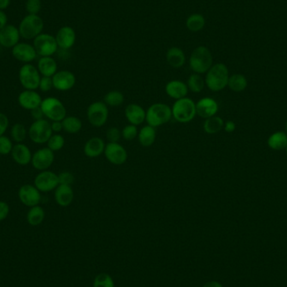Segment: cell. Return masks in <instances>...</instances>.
Segmentation results:
<instances>
[{
	"label": "cell",
	"instance_id": "cell-1",
	"mask_svg": "<svg viewBox=\"0 0 287 287\" xmlns=\"http://www.w3.org/2000/svg\"><path fill=\"white\" fill-rule=\"evenodd\" d=\"M229 70L225 65L217 63L212 65L205 77V83L212 92L223 90L229 82Z\"/></svg>",
	"mask_w": 287,
	"mask_h": 287
},
{
	"label": "cell",
	"instance_id": "cell-2",
	"mask_svg": "<svg viewBox=\"0 0 287 287\" xmlns=\"http://www.w3.org/2000/svg\"><path fill=\"white\" fill-rule=\"evenodd\" d=\"M172 118L171 108L165 103H153L149 107L146 111V119L148 125L157 128L164 125Z\"/></svg>",
	"mask_w": 287,
	"mask_h": 287
},
{
	"label": "cell",
	"instance_id": "cell-3",
	"mask_svg": "<svg viewBox=\"0 0 287 287\" xmlns=\"http://www.w3.org/2000/svg\"><path fill=\"white\" fill-rule=\"evenodd\" d=\"M189 65L194 73L204 74L212 66V56L211 51L206 46H198L193 50L190 56Z\"/></svg>",
	"mask_w": 287,
	"mask_h": 287
},
{
	"label": "cell",
	"instance_id": "cell-4",
	"mask_svg": "<svg viewBox=\"0 0 287 287\" xmlns=\"http://www.w3.org/2000/svg\"><path fill=\"white\" fill-rule=\"evenodd\" d=\"M172 117L179 123H189L197 115L196 103L189 98H181L173 104Z\"/></svg>",
	"mask_w": 287,
	"mask_h": 287
},
{
	"label": "cell",
	"instance_id": "cell-5",
	"mask_svg": "<svg viewBox=\"0 0 287 287\" xmlns=\"http://www.w3.org/2000/svg\"><path fill=\"white\" fill-rule=\"evenodd\" d=\"M44 21L38 14H27L23 18L20 26V37L25 40H34L42 33Z\"/></svg>",
	"mask_w": 287,
	"mask_h": 287
},
{
	"label": "cell",
	"instance_id": "cell-6",
	"mask_svg": "<svg viewBox=\"0 0 287 287\" xmlns=\"http://www.w3.org/2000/svg\"><path fill=\"white\" fill-rule=\"evenodd\" d=\"M44 116L53 121H62L67 117V109L62 101L54 97L43 99L41 104Z\"/></svg>",
	"mask_w": 287,
	"mask_h": 287
},
{
	"label": "cell",
	"instance_id": "cell-7",
	"mask_svg": "<svg viewBox=\"0 0 287 287\" xmlns=\"http://www.w3.org/2000/svg\"><path fill=\"white\" fill-rule=\"evenodd\" d=\"M52 134L53 131L50 123L45 119L35 120L28 129V135L31 141L38 145L47 143Z\"/></svg>",
	"mask_w": 287,
	"mask_h": 287
},
{
	"label": "cell",
	"instance_id": "cell-8",
	"mask_svg": "<svg viewBox=\"0 0 287 287\" xmlns=\"http://www.w3.org/2000/svg\"><path fill=\"white\" fill-rule=\"evenodd\" d=\"M41 75L37 67L31 63H26L20 67L19 80L25 90H37L39 88Z\"/></svg>",
	"mask_w": 287,
	"mask_h": 287
},
{
	"label": "cell",
	"instance_id": "cell-9",
	"mask_svg": "<svg viewBox=\"0 0 287 287\" xmlns=\"http://www.w3.org/2000/svg\"><path fill=\"white\" fill-rule=\"evenodd\" d=\"M109 107L104 102H94L91 103L86 110V117L90 124L97 128L104 125L109 119Z\"/></svg>",
	"mask_w": 287,
	"mask_h": 287
},
{
	"label": "cell",
	"instance_id": "cell-10",
	"mask_svg": "<svg viewBox=\"0 0 287 287\" xmlns=\"http://www.w3.org/2000/svg\"><path fill=\"white\" fill-rule=\"evenodd\" d=\"M33 46L36 49L37 55L41 57L52 56L58 49L56 37L50 34H40L34 39Z\"/></svg>",
	"mask_w": 287,
	"mask_h": 287
},
{
	"label": "cell",
	"instance_id": "cell-11",
	"mask_svg": "<svg viewBox=\"0 0 287 287\" xmlns=\"http://www.w3.org/2000/svg\"><path fill=\"white\" fill-rule=\"evenodd\" d=\"M34 185L41 193H50L59 186L58 175L50 170H42L35 177Z\"/></svg>",
	"mask_w": 287,
	"mask_h": 287
},
{
	"label": "cell",
	"instance_id": "cell-12",
	"mask_svg": "<svg viewBox=\"0 0 287 287\" xmlns=\"http://www.w3.org/2000/svg\"><path fill=\"white\" fill-rule=\"evenodd\" d=\"M55 152L48 147L41 148L32 156L31 164L36 170H46L52 165L55 161Z\"/></svg>",
	"mask_w": 287,
	"mask_h": 287
},
{
	"label": "cell",
	"instance_id": "cell-13",
	"mask_svg": "<svg viewBox=\"0 0 287 287\" xmlns=\"http://www.w3.org/2000/svg\"><path fill=\"white\" fill-rule=\"evenodd\" d=\"M18 197L23 205L32 207L39 205L41 200V193L35 185L25 184L18 191Z\"/></svg>",
	"mask_w": 287,
	"mask_h": 287
},
{
	"label": "cell",
	"instance_id": "cell-14",
	"mask_svg": "<svg viewBox=\"0 0 287 287\" xmlns=\"http://www.w3.org/2000/svg\"><path fill=\"white\" fill-rule=\"evenodd\" d=\"M103 153L106 159L115 165L124 164L128 159V153L125 148L119 143H108Z\"/></svg>",
	"mask_w": 287,
	"mask_h": 287
},
{
	"label": "cell",
	"instance_id": "cell-15",
	"mask_svg": "<svg viewBox=\"0 0 287 287\" xmlns=\"http://www.w3.org/2000/svg\"><path fill=\"white\" fill-rule=\"evenodd\" d=\"M53 87L60 92H67L75 86L76 77L70 71H57V73L52 77Z\"/></svg>",
	"mask_w": 287,
	"mask_h": 287
},
{
	"label": "cell",
	"instance_id": "cell-16",
	"mask_svg": "<svg viewBox=\"0 0 287 287\" xmlns=\"http://www.w3.org/2000/svg\"><path fill=\"white\" fill-rule=\"evenodd\" d=\"M12 55L19 62H24L25 64L33 62L38 56L33 45L25 42H19L12 48Z\"/></svg>",
	"mask_w": 287,
	"mask_h": 287
},
{
	"label": "cell",
	"instance_id": "cell-17",
	"mask_svg": "<svg viewBox=\"0 0 287 287\" xmlns=\"http://www.w3.org/2000/svg\"><path fill=\"white\" fill-rule=\"evenodd\" d=\"M43 99L36 90H24L18 96V103L25 110H33L41 107Z\"/></svg>",
	"mask_w": 287,
	"mask_h": 287
},
{
	"label": "cell",
	"instance_id": "cell-18",
	"mask_svg": "<svg viewBox=\"0 0 287 287\" xmlns=\"http://www.w3.org/2000/svg\"><path fill=\"white\" fill-rule=\"evenodd\" d=\"M20 31L15 25H7L0 31V45L13 48L20 42Z\"/></svg>",
	"mask_w": 287,
	"mask_h": 287
},
{
	"label": "cell",
	"instance_id": "cell-19",
	"mask_svg": "<svg viewBox=\"0 0 287 287\" xmlns=\"http://www.w3.org/2000/svg\"><path fill=\"white\" fill-rule=\"evenodd\" d=\"M218 110L217 102L211 98H202L196 103L197 115L203 119H208L216 115Z\"/></svg>",
	"mask_w": 287,
	"mask_h": 287
},
{
	"label": "cell",
	"instance_id": "cell-20",
	"mask_svg": "<svg viewBox=\"0 0 287 287\" xmlns=\"http://www.w3.org/2000/svg\"><path fill=\"white\" fill-rule=\"evenodd\" d=\"M56 40L58 47L62 50H69L75 44V31L70 26H63L57 31Z\"/></svg>",
	"mask_w": 287,
	"mask_h": 287
},
{
	"label": "cell",
	"instance_id": "cell-21",
	"mask_svg": "<svg viewBox=\"0 0 287 287\" xmlns=\"http://www.w3.org/2000/svg\"><path fill=\"white\" fill-rule=\"evenodd\" d=\"M12 159L20 165H27L31 163L33 154L29 146L23 143H17L14 145L11 154Z\"/></svg>",
	"mask_w": 287,
	"mask_h": 287
},
{
	"label": "cell",
	"instance_id": "cell-22",
	"mask_svg": "<svg viewBox=\"0 0 287 287\" xmlns=\"http://www.w3.org/2000/svg\"><path fill=\"white\" fill-rule=\"evenodd\" d=\"M124 114L128 123L134 125H140L146 119V111L137 103H130L127 105Z\"/></svg>",
	"mask_w": 287,
	"mask_h": 287
},
{
	"label": "cell",
	"instance_id": "cell-23",
	"mask_svg": "<svg viewBox=\"0 0 287 287\" xmlns=\"http://www.w3.org/2000/svg\"><path fill=\"white\" fill-rule=\"evenodd\" d=\"M55 201L62 207L70 206L74 199L73 187L69 185L59 184L55 190Z\"/></svg>",
	"mask_w": 287,
	"mask_h": 287
},
{
	"label": "cell",
	"instance_id": "cell-24",
	"mask_svg": "<svg viewBox=\"0 0 287 287\" xmlns=\"http://www.w3.org/2000/svg\"><path fill=\"white\" fill-rule=\"evenodd\" d=\"M106 144L100 137H92L84 145L85 156L89 158H96L104 152Z\"/></svg>",
	"mask_w": 287,
	"mask_h": 287
},
{
	"label": "cell",
	"instance_id": "cell-25",
	"mask_svg": "<svg viewBox=\"0 0 287 287\" xmlns=\"http://www.w3.org/2000/svg\"><path fill=\"white\" fill-rule=\"evenodd\" d=\"M188 91L189 89L187 87V83L179 80H173V81L169 82L165 85L166 94L175 100L186 98Z\"/></svg>",
	"mask_w": 287,
	"mask_h": 287
},
{
	"label": "cell",
	"instance_id": "cell-26",
	"mask_svg": "<svg viewBox=\"0 0 287 287\" xmlns=\"http://www.w3.org/2000/svg\"><path fill=\"white\" fill-rule=\"evenodd\" d=\"M37 69L42 77L52 78L57 73V63L51 56L41 57L37 63Z\"/></svg>",
	"mask_w": 287,
	"mask_h": 287
},
{
	"label": "cell",
	"instance_id": "cell-27",
	"mask_svg": "<svg viewBox=\"0 0 287 287\" xmlns=\"http://www.w3.org/2000/svg\"><path fill=\"white\" fill-rule=\"evenodd\" d=\"M168 64L173 68H180L186 62V56L183 50L178 47H171L166 53Z\"/></svg>",
	"mask_w": 287,
	"mask_h": 287
},
{
	"label": "cell",
	"instance_id": "cell-28",
	"mask_svg": "<svg viewBox=\"0 0 287 287\" xmlns=\"http://www.w3.org/2000/svg\"><path fill=\"white\" fill-rule=\"evenodd\" d=\"M138 140L140 145L144 147H150L156 142V128L150 125L144 126L139 131Z\"/></svg>",
	"mask_w": 287,
	"mask_h": 287
},
{
	"label": "cell",
	"instance_id": "cell-29",
	"mask_svg": "<svg viewBox=\"0 0 287 287\" xmlns=\"http://www.w3.org/2000/svg\"><path fill=\"white\" fill-rule=\"evenodd\" d=\"M45 210L42 206L37 205V206L30 207V209L27 212L26 219H27V222H28L30 225L36 227V226L41 224L44 219H45Z\"/></svg>",
	"mask_w": 287,
	"mask_h": 287
},
{
	"label": "cell",
	"instance_id": "cell-30",
	"mask_svg": "<svg viewBox=\"0 0 287 287\" xmlns=\"http://www.w3.org/2000/svg\"><path fill=\"white\" fill-rule=\"evenodd\" d=\"M62 122L63 130L68 134H77L82 128L81 120L75 116H67Z\"/></svg>",
	"mask_w": 287,
	"mask_h": 287
},
{
	"label": "cell",
	"instance_id": "cell-31",
	"mask_svg": "<svg viewBox=\"0 0 287 287\" xmlns=\"http://www.w3.org/2000/svg\"><path fill=\"white\" fill-rule=\"evenodd\" d=\"M223 126H224L223 120L220 117L213 116L205 120L204 123V129L206 134H217L222 130Z\"/></svg>",
	"mask_w": 287,
	"mask_h": 287
},
{
	"label": "cell",
	"instance_id": "cell-32",
	"mask_svg": "<svg viewBox=\"0 0 287 287\" xmlns=\"http://www.w3.org/2000/svg\"><path fill=\"white\" fill-rule=\"evenodd\" d=\"M187 85L188 89L191 92L199 93L204 90L206 83H205V79L202 77L201 74L193 73L192 75H190L187 79Z\"/></svg>",
	"mask_w": 287,
	"mask_h": 287
},
{
	"label": "cell",
	"instance_id": "cell-33",
	"mask_svg": "<svg viewBox=\"0 0 287 287\" xmlns=\"http://www.w3.org/2000/svg\"><path fill=\"white\" fill-rule=\"evenodd\" d=\"M268 145L275 151H281L287 147V135L282 132H277L272 134L269 140Z\"/></svg>",
	"mask_w": 287,
	"mask_h": 287
},
{
	"label": "cell",
	"instance_id": "cell-34",
	"mask_svg": "<svg viewBox=\"0 0 287 287\" xmlns=\"http://www.w3.org/2000/svg\"><path fill=\"white\" fill-rule=\"evenodd\" d=\"M103 102L108 107L121 106L124 102V96L120 91L113 90L104 96Z\"/></svg>",
	"mask_w": 287,
	"mask_h": 287
},
{
	"label": "cell",
	"instance_id": "cell-35",
	"mask_svg": "<svg viewBox=\"0 0 287 287\" xmlns=\"http://www.w3.org/2000/svg\"><path fill=\"white\" fill-rule=\"evenodd\" d=\"M205 23V19L202 14H193L187 18V27L189 31L198 32L204 28Z\"/></svg>",
	"mask_w": 287,
	"mask_h": 287
},
{
	"label": "cell",
	"instance_id": "cell-36",
	"mask_svg": "<svg viewBox=\"0 0 287 287\" xmlns=\"http://www.w3.org/2000/svg\"><path fill=\"white\" fill-rule=\"evenodd\" d=\"M28 135V130L22 123H16L12 126L10 129V137L14 142L23 143Z\"/></svg>",
	"mask_w": 287,
	"mask_h": 287
},
{
	"label": "cell",
	"instance_id": "cell-37",
	"mask_svg": "<svg viewBox=\"0 0 287 287\" xmlns=\"http://www.w3.org/2000/svg\"><path fill=\"white\" fill-rule=\"evenodd\" d=\"M228 85L230 87V89L233 90L234 92H242L247 86V80L245 76L241 74H234L229 77Z\"/></svg>",
	"mask_w": 287,
	"mask_h": 287
},
{
	"label": "cell",
	"instance_id": "cell-38",
	"mask_svg": "<svg viewBox=\"0 0 287 287\" xmlns=\"http://www.w3.org/2000/svg\"><path fill=\"white\" fill-rule=\"evenodd\" d=\"M65 142L66 141H65L64 137L62 136V134H54L51 135L46 144L50 151L56 152V151H61L62 148L64 147Z\"/></svg>",
	"mask_w": 287,
	"mask_h": 287
},
{
	"label": "cell",
	"instance_id": "cell-39",
	"mask_svg": "<svg viewBox=\"0 0 287 287\" xmlns=\"http://www.w3.org/2000/svg\"><path fill=\"white\" fill-rule=\"evenodd\" d=\"M93 287H115V282L109 274L100 273L95 277Z\"/></svg>",
	"mask_w": 287,
	"mask_h": 287
},
{
	"label": "cell",
	"instance_id": "cell-40",
	"mask_svg": "<svg viewBox=\"0 0 287 287\" xmlns=\"http://www.w3.org/2000/svg\"><path fill=\"white\" fill-rule=\"evenodd\" d=\"M13 147H14V144H13L11 138H8L5 135L0 136V155L7 156L11 154Z\"/></svg>",
	"mask_w": 287,
	"mask_h": 287
},
{
	"label": "cell",
	"instance_id": "cell-41",
	"mask_svg": "<svg viewBox=\"0 0 287 287\" xmlns=\"http://www.w3.org/2000/svg\"><path fill=\"white\" fill-rule=\"evenodd\" d=\"M121 133H122V137L124 140L130 141V140H134L136 137H138L139 131H138L136 125L129 123L122 129Z\"/></svg>",
	"mask_w": 287,
	"mask_h": 287
},
{
	"label": "cell",
	"instance_id": "cell-42",
	"mask_svg": "<svg viewBox=\"0 0 287 287\" xmlns=\"http://www.w3.org/2000/svg\"><path fill=\"white\" fill-rule=\"evenodd\" d=\"M25 9L28 14H38L41 9V0H27L25 3Z\"/></svg>",
	"mask_w": 287,
	"mask_h": 287
},
{
	"label": "cell",
	"instance_id": "cell-43",
	"mask_svg": "<svg viewBox=\"0 0 287 287\" xmlns=\"http://www.w3.org/2000/svg\"><path fill=\"white\" fill-rule=\"evenodd\" d=\"M106 137L108 140H109V142L119 143L121 137H122V133L116 127H112V128L108 129V131L106 133Z\"/></svg>",
	"mask_w": 287,
	"mask_h": 287
},
{
	"label": "cell",
	"instance_id": "cell-44",
	"mask_svg": "<svg viewBox=\"0 0 287 287\" xmlns=\"http://www.w3.org/2000/svg\"><path fill=\"white\" fill-rule=\"evenodd\" d=\"M59 184L62 185H69L72 186L75 177L73 176V174L69 172V171H63L61 172L58 175Z\"/></svg>",
	"mask_w": 287,
	"mask_h": 287
},
{
	"label": "cell",
	"instance_id": "cell-45",
	"mask_svg": "<svg viewBox=\"0 0 287 287\" xmlns=\"http://www.w3.org/2000/svg\"><path fill=\"white\" fill-rule=\"evenodd\" d=\"M39 88L41 92H49L53 88V82L52 78L49 77H41L40 82Z\"/></svg>",
	"mask_w": 287,
	"mask_h": 287
},
{
	"label": "cell",
	"instance_id": "cell-46",
	"mask_svg": "<svg viewBox=\"0 0 287 287\" xmlns=\"http://www.w3.org/2000/svg\"><path fill=\"white\" fill-rule=\"evenodd\" d=\"M9 120H8L7 115L3 113H0V136L4 135L5 132L8 128Z\"/></svg>",
	"mask_w": 287,
	"mask_h": 287
},
{
	"label": "cell",
	"instance_id": "cell-47",
	"mask_svg": "<svg viewBox=\"0 0 287 287\" xmlns=\"http://www.w3.org/2000/svg\"><path fill=\"white\" fill-rule=\"evenodd\" d=\"M9 206L4 201H0V222L5 220L9 213Z\"/></svg>",
	"mask_w": 287,
	"mask_h": 287
},
{
	"label": "cell",
	"instance_id": "cell-48",
	"mask_svg": "<svg viewBox=\"0 0 287 287\" xmlns=\"http://www.w3.org/2000/svg\"><path fill=\"white\" fill-rule=\"evenodd\" d=\"M31 116L35 120H40L44 119V114L42 112L41 107L39 108H37V109H33L31 111Z\"/></svg>",
	"mask_w": 287,
	"mask_h": 287
},
{
	"label": "cell",
	"instance_id": "cell-49",
	"mask_svg": "<svg viewBox=\"0 0 287 287\" xmlns=\"http://www.w3.org/2000/svg\"><path fill=\"white\" fill-rule=\"evenodd\" d=\"M50 125H51L52 131L56 134H59L60 132L63 130L62 121H53L52 123H50Z\"/></svg>",
	"mask_w": 287,
	"mask_h": 287
},
{
	"label": "cell",
	"instance_id": "cell-50",
	"mask_svg": "<svg viewBox=\"0 0 287 287\" xmlns=\"http://www.w3.org/2000/svg\"><path fill=\"white\" fill-rule=\"evenodd\" d=\"M8 23V16L7 14L3 12V10H0V31L5 27Z\"/></svg>",
	"mask_w": 287,
	"mask_h": 287
},
{
	"label": "cell",
	"instance_id": "cell-51",
	"mask_svg": "<svg viewBox=\"0 0 287 287\" xmlns=\"http://www.w3.org/2000/svg\"><path fill=\"white\" fill-rule=\"evenodd\" d=\"M235 128H236V126H235V123H234V122H233V121H228V122L224 124V129H225V131L228 132V133H232V132H234Z\"/></svg>",
	"mask_w": 287,
	"mask_h": 287
},
{
	"label": "cell",
	"instance_id": "cell-52",
	"mask_svg": "<svg viewBox=\"0 0 287 287\" xmlns=\"http://www.w3.org/2000/svg\"><path fill=\"white\" fill-rule=\"evenodd\" d=\"M10 4V0H0V10H4Z\"/></svg>",
	"mask_w": 287,
	"mask_h": 287
},
{
	"label": "cell",
	"instance_id": "cell-53",
	"mask_svg": "<svg viewBox=\"0 0 287 287\" xmlns=\"http://www.w3.org/2000/svg\"><path fill=\"white\" fill-rule=\"evenodd\" d=\"M203 287H223V286L218 282L212 281V282H206V284L204 285Z\"/></svg>",
	"mask_w": 287,
	"mask_h": 287
},
{
	"label": "cell",
	"instance_id": "cell-54",
	"mask_svg": "<svg viewBox=\"0 0 287 287\" xmlns=\"http://www.w3.org/2000/svg\"><path fill=\"white\" fill-rule=\"evenodd\" d=\"M286 130H287V124H286Z\"/></svg>",
	"mask_w": 287,
	"mask_h": 287
}]
</instances>
